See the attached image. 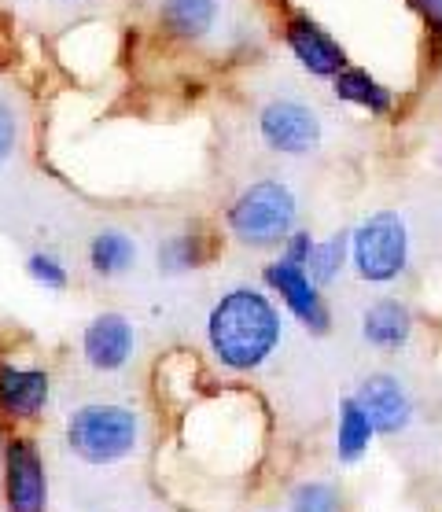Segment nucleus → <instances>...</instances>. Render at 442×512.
<instances>
[{
	"instance_id": "nucleus-1",
	"label": "nucleus",
	"mask_w": 442,
	"mask_h": 512,
	"mask_svg": "<svg viewBox=\"0 0 442 512\" xmlns=\"http://www.w3.org/2000/svg\"><path fill=\"white\" fill-rule=\"evenodd\" d=\"M207 339L221 365H229L236 373H251L277 350L280 314L262 291L233 288L210 310Z\"/></svg>"
},
{
	"instance_id": "nucleus-2",
	"label": "nucleus",
	"mask_w": 442,
	"mask_h": 512,
	"mask_svg": "<svg viewBox=\"0 0 442 512\" xmlns=\"http://www.w3.org/2000/svg\"><path fill=\"white\" fill-rule=\"evenodd\" d=\"M67 446L85 465H115L140 446V417L129 406L93 402L74 409L67 420Z\"/></svg>"
},
{
	"instance_id": "nucleus-3",
	"label": "nucleus",
	"mask_w": 442,
	"mask_h": 512,
	"mask_svg": "<svg viewBox=\"0 0 442 512\" xmlns=\"http://www.w3.org/2000/svg\"><path fill=\"white\" fill-rule=\"evenodd\" d=\"M295 214H299V203L284 181H258L233 203L229 229L240 244L269 247L288 240L295 229Z\"/></svg>"
},
{
	"instance_id": "nucleus-4",
	"label": "nucleus",
	"mask_w": 442,
	"mask_h": 512,
	"mask_svg": "<svg viewBox=\"0 0 442 512\" xmlns=\"http://www.w3.org/2000/svg\"><path fill=\"white\" fill-rule=\"evenodd\" d=\"M406 258V222L398 218L395 210H380L369 222H361V229L354 233V266H358L361 280L387 284V280H395L406 269Z\"/></svg>"
},
{
	"instance_id": "nucleus-5",
	"label": "nucleus",
	"mask_w": 442,
	"mask_h": 512,
	"mask_svg": "<svg viewBox=\"0 0 442 512\" xmlns=\"http://www.w3.org/2000/svg\"><path fill=\"white\" fill-rule=\"evenodd\" d=\"M258 133L273 152L280 155H310L321 148L325 140V126L314 107L295 100V96H280L269 100L258 111Z\"/></svg>"
},
{
	"instance_id": "nucleus-6",
	"label": "nucleus",
	"mask_w": 442,
	"mask_h": 512,
	"mask_svg": "<svg viewBox=\"0 0 442 512\" xmlns=\"http://www.w3.org/2000/svg\"><path fill=\"white\" fill-rule=\"evenodd\" d=\"M8 509L12 512H45L48 509V476L45 461L34 443L15 439L8 446Z\"/></svg>"
},
{
	"instance_id": "nucleus-7",
	"label": "nucleus",
	"mask_w": 442,
	"mask_h": 512,
	"mask_svg": "<svg viewBox=\"0 0 442 512\" xmlns=\"http://www.w3.org/2000/svg\"><path fill=\"white\" fill-rule=\"evenodd\" d=\"M266 284L277 291L284 303H288V310L299 317L303 325H310L314 332H325V328H328L325 303H321V295H317V284L310 280L306 266H299V262H288V258H280V262L266 266Z\"/></svg>"
},
{
	"instance_id": "nucleus-8",
	"label": "nucleus",
	"mask_w": 442,
	"mask_h": 512,
	"mask_svg": "<svg viewBox=\"0 0 442 512\" xmlns=\"http://www.w3.org/2000/svg\"><path fill=\"white\" fill-rule=\"evenodd\" d=\"M133 347H137V332H133V321L122 314H100L82 336V354L96 373L122 369L133 358Z\"/></svg>"
},
{
	"instance_id": "nucleus-9",
	"label": "nucleus",
	"mask_w": 442,
	"mask_h": 512,
	"mask_svg": "<svg viewBox=\"0 0 442 512\" xmlns=\"http://www.w3.org/2000/svg\"><path fill=\"white\" fill-rule=\"evenodd\" d=\"M354 398H358V406L365 409L373 431H380V435H395V431L406 428L409 417H413V402H409L406 387L398 384L395 376H369Z\"/></svg>"
},
{
	"instance_id": "nucleus-10",
	"label": "nucleus",
	"mask_w": 442,
	"mask_h": 512,
	"mask_svg": "<svg viewBox=\"0 0 442 512\" xmlns=\"http://www.w3.org/2000/svg\"><path fill=\"white\" fill-rule=\"evenodd\" d=\"M288 45L295 52V59L310 74H317V78H336L339 70H343V48L321 26L310 23V19H295L288 26Z\"/></svg>"
},
{
	"instance_id": "nucleus-11",
	"label": "nucleus",
	"mask_w": 442,
	"mask_h": 512,
	"mask_svg": "<svg viewBox=\"0 0 442 512\" xmlns=\"http://www.w3.org/2000/svg\"><path fill=\"white\" fill-rule=\"evenodd\" d=\"M48 402V376L41 369L0 365V409L8 417H37Z\"/></svg>"
},
{
	"instance_id": "nucleus-12",
	"label": "nucleus",
	"mask_w": 442,
	"mask_h": 512,
	"mask_svg": "<svg viewBox=\"0 0 442 512\" xmlns=\"http://www.w3.org/2000/svg\"><path fill=\"white\" fill-rule=\"evenodd\" d=\"M221 19V0H163V26L170 34L199 41L214 34Z\"/></svg>"
},
{
	"instance_id": "nucleus-13",
	"label": "nucleus",
	"mask_w": 442,
	"mask_h": 512,
	"mask_svg": "<svg viewBox=\"0 0 442 512\" xmlns=\"http://www.w3.org/2000/svg\"><path fill=\"white\" fill-rule=\"evenodd\" d=\"M361 332H365V339H369L373 347L398 350L409 339V332H413V317H409L406 306L395 303V299H380V303H373L365 310Z\"/></svg>"
},
{
	"instance_id": "nucleus-14",
	"label": "nucleus",
	"mask_w": 442,
	"mask_h": 512,
	"mask_svg": "<svg viewBox=\"0 0 442 512\" xmlns=\"http://www.w3.org/2000/svg\"><path fill=\"white\" fill-rule=\"evenodd\" d=\"M89 262H93L100 277H118V273H126L137 262V244L122 229H104L89 244Z\"/></svg>"
},
{
	"instance_id": "nucleus-15",
	"label": "nucleus",
	"mask_w": 442,
	"mask_h": 512,
	"mask_svg": "<svg viewBox=\"0 0 442 512\" xmlns=\"http://www.w3.org/2000/svg\"><path fill=\"white\" fill-rule=\"evenodd\" d=\"M376 431L365 417V409L358 406V398H347L343 409H339V435H336V454L339 461H358L365 450H369V439Z\"/></svg>"
},
{
	"instance_id": "nucleus-16",
	"label": "nucleus",
	"mask_w": 442,
	"mask_h": 512,
	"mask_svg": "<svg viewBox=\"0 0 442 512\" xmlns=\"http://www.w3.org/2000/svg\"><path fill=\"white\" fill-rule=\"evenodd\" d=\"M336 96L339 100H350V104L365 107V111H373V115H384L387 107H391V93H387L376 78H369L365 70H339Z\"/></svg>"
},
{
	"instance_id": "nucleus-17",
	"label": "nucleus",
	"mask_w": 442,
	"mask_h": 512,
	"mask_svg": "<svg viewBox=\"0 0 442 512\" xmlns=\"http://www.w3.org/2000/svg\"><path fill=\"white\" fill-rule=\"evenodd\" d=\"M343 258H347V233H336L325 244H314V251L306 258V266H310L306 273H310V280H314L317 288H325V284H332L339 277Z\"/></svg>"
},
{
	"instance_id": "nucleus-18",
	"label": "nucleus",
	"mask_w": 442,
	"mask_h": 512,
	"mask_svg": "<svg viewBox=\"0 0 442 512\" xmlns=\"http://www.w3.org/2000/svg\"><path fill=\"white\" fill-rule=\"evenodd\" d=\"M291 512H339V490L332 483H303L291 494Z\"/></svg>"
},
{
	"instance_id": "nucleus-19",
	"label": "nucleus",
	"mask_w": 442,
	"mask_h": 512,
	"mask_svg": "<svg viewBox=\"0 0 442 512\" xmlns=\"http://www.w3.org/2000/svg\"><path fill=\"white\" fill-rule=\"evenodd\" d=\"M203 262L196 247V236H170L159 251V266L163 269H196Z\"/></svg>"
},
{
	"instance_id": "nucleus-20",
	"label": "nucleus",
	"mask_w": 442,
	"mask_h": 512,
	"mask_svg": "<svg viewBox=\"0 0 442 512\" xmlns=\"http://www.w3.org/2000/svg\"><path fill=\"white\" fill-rule=\"evenodd\" d=\"M26 269H30V277L41 284V288H48V291H63L67 288V269L59 266V258H52V255H30V262H26Z\"/></svg>"
},
{
	"instance_id": "nucleus-21",
	"label": "nucleus",
	"mask_w": 442,
	"mask_h": 512,
	"mask_svg": "<svg viewBox=\"0 0 442 512\" xmlns=\"http://www.w3.org/2000/svg\"><path fill=\"white\" fill-rule=\"evenodd\" d=\"M15 152V115L8 104H0V159Z\"/></svg>"
},
{
	"instance_id": "nucleus-22",
	"label": "nucleus",
	"mask_w": 442,
	"mask_h": 512,
	"mask_svg": "<svg viewBox=\"0 0 442 512\" xmlns=\"http://www.w3.org/2000/svg\"><path fill=\"white\" fill-rule=\"evenodd\" d=\"M314 244H317V240H310V233H291V236H288V251H284V258H288V262H299V266H306V258H310Z\"/></svg>"
},
{
	"instance_id": "nucleus-23",
	"label": "nucleus",
	"mask_w": 442,
	"mask_h": 512,
	"mask_svg": "<svg viewBox=\"0 0 442 512\" xmlns=\"http://www.w3.org/2000/svg\"><path fill=\"white\" fill-rule=\"evenodd\" d=\"M417 4V12L424 15V23L435 30V34H442V0H413Z\"/></svg>"
}]
</instances>
